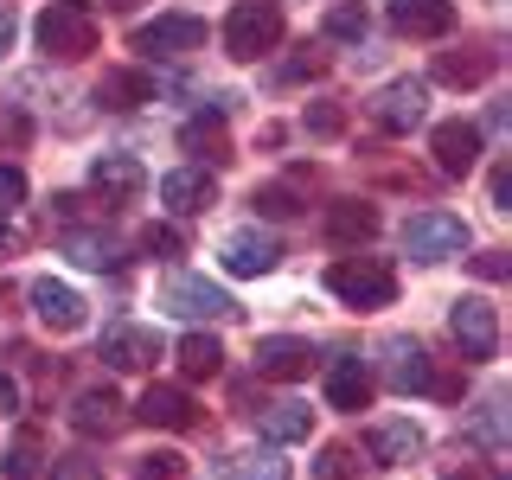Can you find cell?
Instances as JSON below:
<instances>
[{"mask_svg":"<svg viewBox=\"0 0 512 480\" xmlns=\"http://www.w3.org/2000/svg\"><path fill=\"white\" fill-rule=\"evenodd\" d=\"M32 39H39L45 58H90L96 52V13L84 7V0H52V7L32 20Z\"/></svg>","mask_w":512,"mask_h":480,"instance_id":"cell-1","label":"cell"},{"mask_svg":"<svg viewBox=\"0 0 512 480\" xmlns=\"http://www.w3.org/2000/svg\"><path fill=\"white\" fill-rule=\"evenodd\" d=\"M327 288L346 301V308H391L397 301V269L378 263V256H340L327 269Z\"/></svg>","mask_w":512,"mask_h":480,"instance_id":"cell-2","label":"cell"},{"mask_svg":"<svg viewBox=\"0 0 512 480\" xmlns=\"http://www.w3.org/2000/svg\"><path fill=\"white\" fill-rule=\"evenodd\" d=\"M282 45V7L276 0H237L224 20V52L231 58H263Z\"/></svg>","mask_w":512,"mask_h":480,"instance_id":"cell-3","label":"cell"},{"mask_svg":"<svg viewBox=\"0 0 512 480\" xmlns=\"http://www.w3.org/2000/svg\"><path fill=\"white\" fill-rule=\"evenodd\" d=\"M468 250V224H461L455 212H416L410 224H404V256L410 263H448V256H461Z\"/></svg>","mask_w":512,"mask_h":480,"instance_id":"cell-4","label":"cell"},{"mask_svg":"<svg viewBox=\"0 0 512 480\" xmlns=\"http://www.w3.org/2000/svg\"><path fill=\"white\" fill-rule=\"evenodd\" d=\"M448 333H455V346H461V359H493L500 352V308H493L487 295H461L455 301V314H448Z\"/></svg>","mask_w":512,"mask_h":480,"instance_id":"cell-5","label":"cell"},{"mask_svg":"<svg viewBox=\"0 0 512 480\" xmlns=\"http://www.w3.org/2000/svg\"><path fill=\"white\" fill-rule=\"evenodd\" d=\"M160 308H167L173 320H231L237 301L224 295L218 282H205V276H167V288H160Z\"/></svg>","mask_w":512,"mask_h":480,"instance_id":"cell-6","label":"cell"},{"mask_svg":"<svg viewBox=\"0 0 512 480\" xmlns=\"http://www.w3.org/2000/svg\"><path fill=\"white\" fill-rule=\"evenodd\" d=\"M160 352H167L160 327H135V320H116V327L103 333V352H96V359H103L109 372H148Z\"/></svg>","mask_w":512,"mask_h":480,"instance_id":"cell-7","label":"cell"},{"mask_svg":"<svg viewBox=\"0 0 512 480\" xmlns=\"http://www.w3.org/2000/svg\"><path fill=\"white\" fill-rule=\"evenodd\" d=\"M423 116H429V90L416 84V77H397V84H384L372 96V122L384 128V135H410Z\"/></svg>","mask_w":512,"mask_h":480,"instance_id":"cell-8","label":"cell"},{"mask_svg":"<svg viewBox=\"0 0 512 480\" xmlns=\"http://www.w3.org/2000/svg\"><path fill=\"white\" fill-rule=\"evenodd\" d=\"M26 301H32V314H39V327H52V333H77V327H84V314H90V301L77 295L71 282H52V276L32 282Z\"/></svg>","mask_w":512,"mask_h":480,"instance_id":"cell-9","label":"cell"},{"mask_svg":"<svg viewBox=\"0 0 512 480\" xmlns=\"http://www.w3.org/2000/svg\"><path fill=\"white\" fill-rule=\"evenodd\" d=\"M135 45L154 52V58H186V52L205 45V20H192V13H154V20L135 32Z\"/></svg>","mask_w":512,"mask_h":480,"instance_id":"cell-10","label":"cell"},{"mask_svg":"<svg viewBox=\"0 0 512 480\" xmlns=\"http://www.w3.org/2000/svg\"><path fill=\"white\" fill-rule=\"evenodd\" d=\"M384 352V384L391 391H429V378H436V365H429V352L416 346V340H404V333H391V340L378 346Z\"/></svg>","mask_w":512,"mask_h":480,"instance_id":"cell-11","label":"cell"},{"mask_svg":"<svg viewBox=\"0 0 512 480\" xmlns=\"http://www.w3.org/2000/svg\"><path fill=\"white\" fill-rule=\"evenodd\" d=\"M429 154H436V167L448 173V180H461V173L480 167V128H474V122H436Z\"/></svg>","mask_w":512,"mask_h":480,"instance_id":"cell-12","label":"cell"},{"mask_svg":"<svg viewBox=\"0 0 512 480\" xmlns=\"http://www.w3.org/2000/svg\"><path fill=\"white\" fill-rule=\"evenodd\" d=\"M218 256H224V269H231V276H269V269L282 263V244L269 231H231L218 244Z\"/></svg>","mask_w":512,"mask_h":480,"instance_id":"cell-13","label":"cell"},{"mask_svg":"<svg viewBox=\"0 0 512 480\" xmlns=\"http://www.w3.org/2000/svg\"><path fill=\"white\" fill-rule=\"evenodd\" d=\"M212 199H218V180L199 173V167H173L167 180H160V205H167L173 218H199Z\"/></svg>","mask_w":512,"mask_h":480,"instance_id":"cell-14","label":"cell"},{"mask_svg":"<svg viewBox=\"0 0 512 480\" xmlns=\"http://www.w3.org/2000/svg\"><path fill=\"white\" fill-rule=\"evenodd\" d=\"M256 372L263 378H308L314 372V346L295 340V333H269V340H256Z\"/></svg>","mask_w":512,"mask_h":480,"instance_id":"cell-15","label":"cell"},{"mask_svg":"<svg viewBox=\"0 0 512 480\" xmlns=\"http://www.w3.org/2000/svg\"><path fill=\"white\" fill-rule=\"evenodd\" d=\"M327 404L333 410H365V404H372V372H365L359 352H333V365H327Z\"/></svg>","mask_w":512,"mask_h":480,"instance_id":"cell-16","label":"cell"},{"mask_svg":"<svg viewBox=\"0 0 512 480\" xmlns=\"http://www.w3.org/2000/svg\"><path fill=\"white\" fill-rule=\"evenodd\" d=\"M365 455H372L378 468H404V461L423 455V429H416L410 416H391V423H378L372 436H365Z\"/></svg>","mask_w":512,"mask_h":480,"instance_id":"cell-17","label":"cell"},{"mask_svg":"<svg viewBox=\"0 0 512 480\" xmlns=\"http://www.w3.org/2000/svg\"><path fill=\"white\" fill-rule=\"evenodd\" d=\"M135 416L148 429H192V423H199V410H192V397L180 391V384H148L141 404H135Z\"/></svg>","mask_w":512,"mask_h":480,"instance_id":"cell-18","label":"cell"},{"mask_svg":"<svg viewBox=\"0 0 512 480\" xmlns=\"http://www.w3.org/2000/svg\"><path fill=\"white\" fill-rule=\"evenodd\" d=\"M90 186L103 192V199H135V192L148 186V167H141L135 154H96L90 160Z\"/></svg>","mask_w":512,"mask_h":480,"instance_id":"cell-19","label":"cell"},{"mask_svg":"<svg viewBox=\"0 0 512 480\" xmlns=\"http://www.w3.org/2000/svg\"><path fill=\"white\" fill-rule=\"evenodd\" d=\"M71 429H77V436H116V429H122V404H116V391H109V384H96V391H77V404H71Z\"/></svg>","mask_w":512,"mask_h":480,"instance_id":"cell-20","label":"cell"},{"mask_svg":"<svg viewBox=\"0 0 512 480\" xmlns=\"http://www.w3.org/2000/svg\"><path fill=\"white\" fill-rule=\"evenodd\" d=\"M391 26L410 32V39H442L455 26V7L448 0H391Z\"/></svg>","mask_w":512,"mask_h":480,"instance_id":"cell-21","label":"cell"},{"mask_svg":"<svg viewBox=\"0 0 512 480\" xmlns=\"http://www.w3.org/2000/svg\"><path fill=\"white\" fill-rule=\"evenodd\" d=\"M327 237H333V244H372V237H378V205L340 199V205L327 212Z\"/></svg>","mask_w":512,"mask_h":480,"instance_id":"cell-22","label":"cell"},{"mask_svg":"<svg viewBox=\"0 0 512 480\" xmlns=\"http://www.w3.org/2000/svg\"><path fill=\"white\" fill-rule=\"evenodd\" d=\"M493 64H500V58H493L487 45H468V52H442L436 58V77H442V84L474 90V84H487V77H493Z\"/></svg>","mask_w":512,"mask_h":480,"instance_id":"cell-23","label":"cell"},{"mask_svg":"<svg viewBox=\"0 0 512 480\" xmlns=\"http://www.w3.org/2000/svg\"><path fill=\"white\" fill-rule=\"evenodd\" d=\"M96 103L103 109H141V103H154V77L148 71H103Z\"/></svg>","mask_w":512,"mask_h":480,"instance_id":"cell-24","label":"cell"},{"mask_svg":"<svg viewBox=\"0 0 512 480\" xmlns=\"http://www.w3.org/2000/svg\"><path fill=\"white\" fill-rule=\"evenodd\" d=\"M224 480H288V461L276 448H231V455L218 461Z\"/></svg>","mask_w":512,"mask_h":480,"instance_id":"cell-25","label":"cell"},{"mask_svg":"<svg viewBox=\"0 0 512 480\" xmlns=\"http://www.w3.org/2000/svg\"><path fill=\"white\" fill-rule=\"evenodd\" d=\"M64 256L84 263V269H122V244L103 237V231H71V237H64Z\"/></svg>","mask_w":512,"mask_h":480,"instance_id":"cell-26","label":"cell"},{"mask_svg":"<svg viewBox=\"0 0 512 480\" xmlns=\"http://www.w3.org/2000/svg\"><path fill=\"white\" fill-rule=\"evenodd\" d=\"M314 410L308 404H263V436L269 442H308Z\"/></svg>","mask_w":512,"mask_h":480,"instance_id":"cell-27","label":"cell"},{"mask_svg":"<svg viewBox=\"0 0 512 480\" xmlns=\"http://www.w3.org/2000/svg\"><path fill=\"white\" fill-rule=\"evenodd\" d=\"M180 372L186 378H218L224 372V346L212 340V333H186L180 340Z\"/></svg>","mask_w":512,"mask_h":480,"instance_id":"cell-28","label":"cell"},{"mask_svg":"<svg viewBox=\"0 0 512 480\" xmlns=\"http://www.w3.org/2000/svg\"><path fill=\"white\" fill-rule=\"evenodd\" d=\"M39 455H45L39 429H20V436H13V448L0 455V461H7V480H32V474H39Z\"/></svg>","mask_w":512,"mask_h":480,"instance_id":"cell-29","label":"cell"},{"mask_svg":"<svg viewBox=\"0 0 512 480\" xmlns=\"http://www.w3.org/2000/svg\"><path fill=\"white\" fill-rule=\"evenodd\" d=\"M365 32H372V20H365L359 0H340V7L327 13V39H346V45H365Z\"/></svg>","mask_w":512,"mask_h":480,"instance_id":"cell-30","label":"cell"},{"mask_svg":"<svg viewBox=\"0 0 512 480\" xmlns=\"http://www.w3.org/2000/svg\"><path fill=\"white\" fill-rule=\"evenodd\" d=\"M359 468H365V461H359V448H352V442L320 448V461H314V474H320V480H352Z\"/></svg>","mask_w":512,"mask_h":480,"instance_id":"cell-31","label":"cell"},{"mask_svg":"<svg viewBox=\"0 0 512 480\" xmlns=\"http://www.w3.org/2000/svg\"><path fill=\"white\" fill-rule=\"evenodd\" d=\"M135 474H141V480H180L186 461L173 455V448H160V455H141V461H135Z\"/></svg>","mask_w":512,"mask_h":480,"instance_id":"cell-32","label":"cell"},{"mask_svg":"<svg viewBox=\"0 0 512 480\" xmlns=\"http://www.w3.org/2000/svg\"><path fill=\"white\" fill-rule=\"evenodd\" d=\"M45 480H103V468L84 461V455H64V461H52V474H45Z\"/></svg>","mask_w":512,"mask_h":480,"instance_id":"cell-33","label":"cell"},{"mask_svg":"<svg viewBox=\"0 0 512 480\" xmlns=\"http://www.w3.org/2000/svg\"><path fill=\"white\" fill-rule=\"evenodd\" d=\"M250 205H256V212H269V218H288V212H295V192H288V186H263Z\"/></svg>","mask_w":512,"mask_h":480,"instance_id":"cell-34","label":"cell"},{"mask_svg":"<svg viewBox=\"0 0 512 480\" xmlns=\"http://www.w3.org/2000/svg\"><path fill=\"white\" fill-rule=\"evenodd\" d=\"M20 199H26V173L20 167H0V218H7Z\"/></svg>","mask_w":512,"mask_h":480,"instance_id":"cell-35","label":"cell"},{"mask_svg":"<svg viewBox=\"0 0 512 480\" xmlns=\"http://www.w3.org/2000/svg\"><path fill=\"white\" fill-rule=\"evenodd\" d=\"M141 250H148V256H180V231L154 224V231H141Z\"/></svg>","mask_w":512,"mask_h":480,"instance_id":"cell-36","label":"cell"},{"mask_svg":"<svg viewBox=\"0 0 512 480\" xmlns=\"http://www.w3.org/2000/svg\"><path fill=\"white\" fill-rule=\"evenodd\" d=\"M308 135H320V141H327V135H340V109H333V103L308 109Z\"/></svg>","mask_w":512,"mask_h":480,"instance_id":"cell-37","label":"cell"},{"mask_svg":"<svg viewBox=\"0 0 512 480\" xmlns=\"http://www.w3.org/2000/svg\"><path fill=\"white\" fill-rule=\"evenodd\" d=\"M474 269H480V276H487V282H500L512 263H506V250H487V256H474Z\"/></svg>","mask_w":512,"mask_h":480,"instance_id":"cell-38","label":"cell"},{"mask_svg":"<svg viewBox=\"0 0 512 480\" xmlns=\"http://www.w3.org/2000/svg\"><path fill=\"white\" fill-rule=\"evenodd\" d=\"M493 205H500V212H512V173H506V167L493 173Z\"/></svg>","mask_w":512,"mask_h":480,"instance_id":"cell-39","label":"cell"},{"mask_svg":"<svg viewBox=\"0 0 512 480\" xmlns=\"http://www.w3.org/2000/svg\"><path fill=\"white\" fill-rule=\"evenodd\" d=\"M7 410H20V384L0 372V416H7Z\"/></svg>","mask_w":512,"mask_h":480,"instance_id":"cell-40","label":"cell"},{"mask_svg":"<svg viewBox=\"0 0 512 480\" xmlns=\"http://www.w3.org/2000/svg\"><path fill=\"white\" fill-rule=\"evenodd\" d=\"M282 77H320V58H314V52H308V58H295V64H288Z\"/></svg>","mask_w":512,"mask_h":480,"instance_id":"cell-41","label":"cell"},{"mask_svg":"<svg viewBox=\"0 0 512 480\" xmlns=\"http://www.w3.org/2000/svg\"><path fill=\"white\" fill-rule=\"evenodd\" d=\"M7 45H13V13L0 7V58H7Z\"/></svg>","mask_w":512,"mask_h":480,"instance_id":"cell-42","label":"cell"},{"mask_svg":"<svg viewBox=\"0 0 512 480\" xmlns=\"http://www.w3.org/2000/svg\"><path fill=\"white\" fill-rule=\"evenodd\" d=\"M0 250H7V224H0Z\"/></svg>","mask_w":512,"mask_h":480,"instance_id":"cell-43","label":"cell"},{"mask_svg":"<svg viewBox=\"0 0 512 480\" xmlns=\"http://www.w3.org/2000/svg\"><path fill=\"white\" fill-rule=\"evenodd\" d=\"M103 7H128V0H103Z\"/></svg>","mask_w":512,"mask_h":480,"instance_id":"cell-44","label":"cell"}]
</instances>
